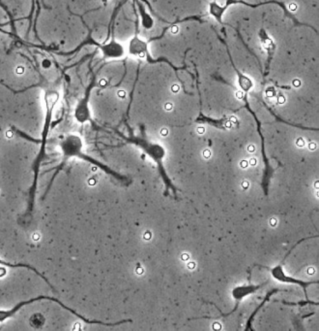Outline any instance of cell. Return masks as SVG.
I'll return each instance as SVG.
<instances>
[{"mask_svg": "<svg viewBox=\"0 0 319 331\" xmlns=\"http://www.w3.org/2000/svg\"><path fill=\"white\" fill-rule=\"evenodd\" d=\"M83 140H82V138L79 135H68L67 137H65L61 141V143H60V149H61V154H62V161H61V163H60L58 166L55 167V172L52 175V178H51V180H50V182L48 184L47 191H46V194H45V196H44L43 198H45V197L47 196L49 188L52 185V183H53L54 179L56 178V176L58 175V173L63 169V167L65 166L66 162L68 161L69 159L78 158V159L88 161L90 163H93L95 165H97L98 167H103L102 164H100L98 161H96L92 158L86 156L84 153H83Z\"/></svg>", "mask_w": 319, "mask_h": 331, "instance_id": "cell-1", "label": "cell"}, {"mask_svg": "<svg viewBox=\"0 0 319 331\" xmlns=\"http://www.w3.org/2000/svg\"><path fill=\"white\" fill-rule=\"evenodd\" d=\"M40 300H50V301H54V302H56L59 306L62 307L63 309H65L66 311L70 312L72 315L76 316L77 318L82 319V320H83L85 323H88V324H92V323H97V324H106V323H103V322L98 321V320H90V319H86V318H84V317L82 316V315H80L78 312H76L75 310H73L71 308L66 306L65 304H63V303H62L60 300H58V299H56V298H54V297H50V296H45V295H40V296L35 297V298L29 299V300H26V301H22V302H20L19 304H17L16 306L12 308V309H10V310H8V311L0 310V322H3L4 320H6V319H8L9 318L13 317V316H14V315H15V314L20 310V309H22L23 307L26 306V305H28V304H32V303H34L36 301H40Z\"/></svg>", "mask_w": 319, "mask_h": 331, "instance_id": "cell-2", "label": "cell"}, {"mask_svg": "<svg viewBox=\"0 0 319 331\" xmlns=\"http://www.w3.org/2000/svg\"><path fill=\"white\" fill-rule=\"evenodd\" d=\"M0 264L5 265V266H8V267H11V268H26V269L31 270V271H33V272L35 273L36 275H38L39 277H41L45 282H47V285H48L52 290H54V288L51 286L50 282H48V280H47V278H46L42 273H40L38 270L36 269L35 267H33V266L29 265V264H24V263H16V264H12V263L7 262V261H4V260H2V259H0Z\"/></svg>", "mask_w": 319, "mask_h": 331, "instance_id": "cell-3", "label": "cell"}, {"mask_svg": "<svg viewBox=\"0 0 319 331\" xmlns=\"http://www.w3.org/2000/svg\"><path fill=\"white\" fill-rule=\"evenodd\" d=\"M306 145V142L305 140L302 138V137H299L297 140H296V146L299 148H303Z\"/></svg>", "mask_w": 319, "mask_h": 331, "instance_id": "cell-4", "label": "cell"}, {"mask_svg": "<svg viewBox=\"0 0 319 331\" xmlns=\"http://www.w3.org/2000/svg\"><path fill=\"white\" fill-rule=\"evenodd\" d=\"M202 156H203L204 159L209 160V159L212 157V153H211L210 150H204V151L202 152Z\"/></svg>", "mask_w": 319, "mask_h": 331, "instance_id": "cell-5", "label": "cell"}, {"mask_svg": "<svg viewBox=\"0 0 319 331\" xmlns=\"http://www.w3.org/2000/svg\"><path fill=\"white\" fill-rule=\"evenodd\" d=\"M143 239L146 241H149L152 239V232L149 230H146L145 232L143 233Z\"/></svg>", "mask_w": 319, "mask_h": 331, "instance_id": "cell-6", "label": "cell"}, {"mask_svg": "<svg viewBox=\"0 0 319 331\" xmlns=\"http://www.w3.org/2000/svg\"><path fill=\"white\" fill-rule=\"evenodd\" d=\"M275 94H276V91H275V89H274L273 87L267 88V90H266V96H267L268 98H273V97H275Z\"/></svg>", "mask_w": 319, "mask_h": 331, "instance_id": "cell-7", "label": "cell"}, {"mask_svg": "<svg viewBox=\"0 0 319 331\" xmlns=\"http://www.w3.org/2000/svg\"><path fill=\"white\" fill-rule=\"evenodd\" d=\"M187 267H188V269L195 270L196 269V267H197V263L195 261H188Z\"/></svg>", "mask_w": 319, "mask_h": 331, "instance_id": "cell-8", "label": "cell"}, {"mask_svg": "<svg viewBox=\"0 0 319 331\" xmlns=\"http://www.w3.org/2000/svg\"><path fill=\"white\" fill-rule=\"evenodd\" d=\"M212 328L214 330H221L222 329V324L220 322H214Z\"/></svg>", "mask_w": 319, "mask_h": 331, "instance_id": "cell-9", "label": "cell"}, {"mask_svg": "<svg viewBox=\"0 0 319 331\" xmlns=\"http://www.w3.org/2000/svg\"><path fill=\"white\" fill-rule=\"evenodd\" d=\"M284 102H285V98H284V96H279L278 99H277V103L279 105H283V104H284Z\"/></svg>", "mask_w": 319, "mask_h": 331, "instance_id": "cell-10", "label": "cell"}, {"mask_svg": "<svg viewBox=\"0 0 319 331\" xmlns=\"http://www.w3.org/2000/svg\"><path fill=\"white\" fill-rule=\"evenodd\" d=\"M248 166V160H242L240 162V167L243 168V169H247Z\"/></svg>", "mask_w": 319, "mask_h": 331, "instance_id": "cell-11", "label": "cell"}, {"mask_svg": "<svg viewBox=\"0 0 319 331\" xmlns=\"http://www.w3.org/2000/svg\"><path fill=\"white\" fill-rule=\"evenodd\" d=\"M288 8H289V10H290V11H292V12H295L296 10L298 9V6H297V4H296V3L292 2V3H290V4H289Z\"/></svg>", "mask_w": 319, "mask_h": 331, "instance_id": "cell-12", "label": "cell"}, {"mask_svg": "<svg viewBox=\"0 0 319 331\" xmlns=\"http://www.w3.org/2000/svg\"><path fill=\"white\" fill-rule=\"evenodd\" d=\"M172 109H173V104L171 102H166L165 104V110L169 112V111H172Z\"/></svg>", "mask_w": 319, "mask_h": 331, "instance_id": "cell-13", "label": "cell"}, {"mask_svg": "<svg viewBox=\"0 0 319 331\" xmlns=\"http://www.w3.org/2000/svg\"><path fill=\"white\" fill-rule=\"evenodd\" d=\"M269 223H270V225H271L272 227H276V226L278 225V220H277V218H271V219L269 220Z\"/></svg>", "mask_w": 319, "mask_h": 331, "instance_id": "cell-14", "label": "cell"}, {"mask_svg": "<svg viewBox=\"0 0 319 331\" xmlns=\"http://www.w3.org/2000/svg\"><path fill=\"white\" fill-rule=\"evenodd\" d=\"M181 260H182V261H189V255L186 254V253L182 254V255H181Z\"/></svg>", "mask_w": 319, "mask_h": 331, "instance_id": "cell-15", "label": "cell"}, {"mask_svg": "<svg viewBox=\"0 0 319 331\" xmlns=\"http://www.w3.org/2000/svg\"><path fill=\"white\" fill-rule=\"evenodd\" d=\"M179 90H180V86H178V85H176V84L171 86V91H172V92H174V93H177Z\"/></svg>", "mask_w": 319, "mask_h": 331, "instance_id": "cell-16", "label": "cell"}, {"mask_svg": "<svg viewBox=\"0 0 319 331\" xmlns=\"http://www.w3.org/2000/svg\"><path fill=\"white\" fill-rule=\"evenodd\" d=\"M160 134L162 135V136H164V137H166V136H167V134H168V129L166 128V127H163V128L161 129V131H160Z\"/></svg>", "mask_w": 319, "mask_h": 331, "instance_id": "cell-17", "label": "cell"}, {"mask_svg": "<svg viewBox=\"0 0 319 331\" xmlns=\"http://www.w3.org/2000/svg\"><path fill=\"white\" fill-rule=\"evenodd\" d=\"M117 96L120 99H125L126 98V91L125 90H119L117 92Z\"/></svg>", "mask_w": 319, "mask_h": 331, "instance_id": "cell-18", "label": "cell"}, {"mask_svg": "<svg viewBox=\"0 0 319 331\" xmlns=\"http://www.w3.org/2000/svg\"><path fill=\"white\" fill-rule=\"evenodd\" d=\"M315 273V269H314V267H308L307 269V275H309V276H311V275H313Z\"/></svg>", "mask_w": 319, "mask_h": 331, "instance_id": "cell-19", "label": "cell"}, {"mask_svg": "<svg viewBox=\"0 0 319 331\" xmlns=\"http://www.w3.org/2000/svg\"><path fill=\"white\" fill-rule=\"evenodd\" d=\"M316 144L314 143V142H310L309 144H308V149H309V151H314L315 149H316Z\"/></svg>", "mask_w": 319, "mask_h": 331, "instance_id": "cell-20", "label": "cell"}, {"mask_svg": "<svg viewBox=\"0 0 319 331\" xmlns=\"http://www.w3.org/2000/svg\"><path fill=\"white\" fill-rule=\"evenodd\" d=\"M248 164H249V165H251V166H256V165L258 164V160H257V159L252 158V159H250L249 161H248Z\"/></svg>", "mask_w": 319, "mask_h": 331, "instance_id": "cell-21", "label": "cell"}, {"mask_svg": "<svg viewBox=\"0 0 319 331\" xmlns=\"http://www.w3.org/2000/svg\"><path fill=\"white\" fill-rule=\"evenodd\" d=\"M178 31H179V28H178L177 25H173L171 27V33L172 34H177Z\"/></svg>", "mask_w": 319, "mask_h": 331, "instance_id": "cell-22", "label": "cell"}, {"mask_svg": "<svg viewBox=\"0 0 319 331\" xmlns=\"http://www.w3.org/2000/svg\"><path fill=\"white\" fill-rule=\"evenodd\" d=\"M292 85H293V86H295V87H298V86H301V81L298 80V79H294L293 82H292Z\"/></svg>", "mask_w": 319, "mask_h": 331, "instance_id": "cell-23", "label": "cell"}, {"mask_svg": "<svg viewBox=\"0 0 319 331\" xmlns=\"http://www.w3.org/2000/svg\"><path fill=\"white\" fill-rule=\"evenodd\" d=\"M236 98L238 99H244V93H243V91H241V90H238L236 92Z\"/></svg>", "mask_w": 319, "mask_h": 331, "instance_id": "cell-24", "label": "cell"}, {"mask_svg": "<svg viewBox=\"0 0 319 331\" xmlns=\"http://www.w3.org/2000/svg\"><path fill=\"white\" fill-rule=\"evenodd\" d=\"M197 132H198L199 134H204V133H205V128H204V127H202V126H200V127H198V129H197Z\"/></svg>", "mask_w": 319, "mask_h": 331, "instance_id": "cell-25", "label": "cell"}, {"mask_svg": "<svg viewBox=\"0 0 319 331\" xmlns=\"http://www.w3.org/2000/svg\"><path fill=\"white\" fill-rule=\"evenodd\" d=\"M241 185H242V187L244 190H248V187H249V183H248V181H243Z\"/></svg>", "mask_w": 319, "mask_h": 331, "instance_id": "cell-26", "label": "cell"}, {"mask_svg": "<svg viewBox=\"0 0 319 331\" xmlns=\"http://www.w3.org/2000/svg\"><path fill=\"white\" fill-rule=\"evenodd\" d=\"M16 72L18 74L24 73V67H23V66H19V67H17Z\"/></svg>", "mask_w": 319, "mask_h": 331, "instance_id": "cell-27", "label": "cell"}, {"mask_svg": "<svg viewBox=\"0 0 319 331\" xmlns=\"http://www.w3.org/2000/svg\"><path fill=\"white\" fill-rule=\"evenodd\" d=\"M256 151V146L254 145H248V153H253Z\"/></svg>", "mask_w": 319, "mask_h": 331, "instance_id": "cell-28", "label": "cell"}, {"mask_svg": "<svg viewBox=\"0 0 319 331\" xmlns=\"http://www.w3.org/2000/svg\"><path fill=\"white\" fill-rule=\"evenodd\" d=\"M136 272H137L138 275H142L144 273V269L142 267H139V268H137Z\"/></svg>", "mask_w": 319, "mask_h": 331, "instance_id": "cell-29", "label": "cell"}, {"mask_svg": "<svg viewBox=\"0 0 319 331\" xmlns=\"http://www.w3.org/2000/svg\"><path fill=\"white\" fill-rule=\"evenodd\" d=\"M229 122H231V123H237L238 120H237L236 117H234V116H231V117H230V119H229Z\"/></svg>", "mask_w": 319, "mask_h": 331, "instance_id": "cell-30", "label": "cell"}, {"mask_svg": "<svg viewBox=\"0 0 319 331\" xmlns=\"http://www.w3.org/2000/svg\"><path fill=\"white\" fill-rule=\"evenodd\" d=\"M231 126H232V123H231V122L228 121V122L225 123V127H226V128H231Z\"/></svg>", "mask_w": 319, "mask_h": 331, "instance_id": "cell-31", "label": "cell"}, {"mask_svg": "<svg viewBox=\"0 0 319 331\" xmlns=\"http://www.w3.org/2000/svg\"><path fill=\"white\" fill-rule=\"evenodd\" d=\"M314 186H315V188H316V190H318V187H319L318 181H316V182H315V184H314Z\"/></svg>", "mask_w": 319, "mask_h": 331, "instance_id": "cell-32", "label": "cell"}, {"mask_svg": "<svg viewBox=\"0 0 319 331\" xmlns=\"http://www.w3.org/2000/svg\"><path fill=\"white\" fill-rule=\"evenodd\" d=\"M100 84H101V85H102V86H104V85H106V81H105V80H102V81H101V83H100Z\"/></svg>", "mask_w": 319, "mask_h": 331, "instance_id": "cell-33", "label": "cell"}, {"mask_svg": "<svg viewBox=\"0 0 319 331\" xmlns=\"http://www.w3.org/2000/svg\"><path fill=\"white\" fill-rule=\"evenodd\" d=\"M140 57H141V58H142H142H144V54H143V53H142V54H141V55H140Z\"/></svg>", "mask_w": 319, "mask_h": 331, "instance_id": "cell-34", "label": "cell"}]
</instances>
